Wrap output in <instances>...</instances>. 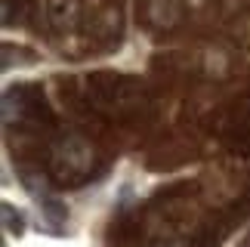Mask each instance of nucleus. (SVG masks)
Returning a JSON list of instances; mask_svg holds the SVG:
<instances>
[{"label":"nucleus","instance_id":"f257e3e1","mask_svg":"<svg viewBox=\"0 0 250 247\" xmlns=\"http://www.w3.org/2000/svg\"><path fill=\"white\" fill-rule=\"evenodd\" d=\"M41 207H43V213H46L50 223H65V220H68V207L59 204V201H53V198H43Z\"/></svg>","mask_w":250,"mask_h":247},{"label":"nucleus","instance_id":"f03ea898","mask_svg":"<svg viewBox=\"0 0 250 247\" xmlns=\"http://www.w3.org/2000/svg\"><path fill=\"white\" fill-rule=\"evenodd\" d=\"M3 223H6V232H13V235H22V229H25L22 213L13 210V204H3Z\"/></svg>","mask_w":250,"mask_h":247}]
</instances>
